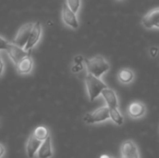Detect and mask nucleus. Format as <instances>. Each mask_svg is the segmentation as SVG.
Wrapping results in <instances>:
<instances>
[{
	"mask_svg": "<svg viewBox=\"0 0 159 158\" xmlns=\"http://www.w3.org/2000/svg\"><path fill=\"white\" fill-rule=\"evenodd\" d=\"M87 72L94 76L102 77L110 69L109 61L102 55H96L90 59H85L84 61Z\"/></svg>",
	"mask_w": 159,
	"mask_h": 158,
	"instance_id": "f257e3e1",
	"label": "nucleus"
},
{
	"mask_svg": "<svg viewBox=\"0 0 159 158\" xmlns=\"http://www.w3.org/2000/svg\"><path fill=\"white\" fill-rule=\"evenodd\" d=\"M85 85L89 102H94L96 99L102 96V90L108 87L102 80V78L94 76L89 73L85 76Z\"/></svg>",
	"mask_w": 159,
	"mask_h": 158,
	"instance_id": "f03ea898",
	"label": "nucleus"
},
{
	"mask_svg": "<svg viewBox=\"0 0 159 158\" xmlns=\"http://www.w3.org/2000/svg\"><path fill=\"white\" fill-rule=\"evenodd\" d=\"M108 120H110V109L107 105L99 107L93 112L87 113L83 116V122L86 125L102 124Z\"/></svg>",
	"mask_w": 159,
	"mask_h": 158,
	"instance_id": "7ed1b4c3",
	"label": "nucleus"
},
{
	"mask_svg": "<svg viewBox=\"0 0 159 158\" xmlns=\"http://www.w3.org/2000/svg\"><path fill=\"white\" fill-rule=\"evenodd\" d=\"M120 158H141L140 149L133 140H126L121 143Z\"/></svg>",
	"mask_w": 159,
	"mask_h": 158,
	"instance_id": "20e7f679",
	"label": "nucleus"
},
{
	"mask_svg": "<svg viewBox=\"0 0 159 158\" xmlns=\"http://www.w3.org/2000/svg\"><path fill=\"white\" fill-rule=\"evenodd\" d=\"M34 24V22H28V23H24L23 25H21L19 28L14 39L11 42L23 48L29 39V36L33 30Z\"/></svg>",
	"mask_w": 159,
	"mask_h": 158,
	"instance_id": "39448f33",
	"label": "nucleus"
},
{
	"mask_svg": "<svg viewBox=\"0 0 159 158\" xmlns=\"http://www.w3.org/2000/svg\"><path fill=\"white\" fill-rule=\"evenodd\" d=\"M61 20L63 24L73 30H76L79 28V20L77 18V14L75 13L69 7L64 3L61 7Z\"/></svg>",
	"mask_w": 159,
	"mask_h": 158,
	"instance_id": "423d86ee",
	"label": "nucleus"
},
{
	"mask_svg": "<svg viewBox=\"0 0 159 158\" xmlns=\"http://www.w3.org/2000/svg\"><path fill=\"white\" fill-rule=\"evenodd\" d=\"M142 25L147 29L159 30V7L149 10L142 19Z\"/></svg>",
	"mask_w": 159,
	"mask_h": 158,
	"instance_id": "0eeeda50",
	"label": "nucleus"
},
{
	"mask_svg": "<svg viewBox=\"0 0 159 158\" xmlns=\"http://www.w3.org/2000/svg\"><path fill=\"white\" fill-rule=\"evenodd\" d=\"M146 113H147L146 105L140 101H135L130 102L127 108V114L129 117L134 120L144 117L146 115Z\"/></svg>",
	"mask_w": 159,
	"mask_h": 158,
	"instance_id": "6e6552de",
	"label": "nucleus"
},
{
	"mask_svg": "<svg viewBox=\"0 0 159 158\" xmlns=\"http://www.w3.org/2000/svg\"><path fill=\"white\" fill-rule=\"evenodd\" d=\"M42 34H43V31H42V25H41L40 21L34 22V27H33V30H32L31 34H30V36H29V39H28V41H27L25 47H23L24 50L31 52L32 49H33L34 47H35L36 45H37V44L39 43V41L41 40Z\"/></svg>",
	"mask_w": 159,
	"mask_h": 158,
	"instance_id": "1a4fd4ad",
	"label": "nucleus"
},
{
	"mask_svg": "<svg viewBox=\"0 0 159 158\" xmlns=\"http://www.w3.org/2000/svg\"><path fill=\"white\" fill-rule=\"evenodd\" d=\"M7 56L8 58L11 60V61L13 62L14 65H17L20 60H22L24 57L28 56L30 54L29 51H26L24 50V48L15 45L14 43L10 42L7 48Z\"/></svg>",
	"mask_w": 159,
	"mask_h": 158,
	"instance_id": "9d476101",
	"label": "nucleus"
},
{
	"mask_svg": "<svg viewBox=\"0 0 159 158\" xmlns=\"http://www.w3.org/2000/svg\"><path fill=\"white\" fill-rule=\"evenodd\" d=\"M15 66H16V71L19 74H20V75L30 74L34 69V60H33L31 54H29L28 56H26L22 60H20V62Z\"/></svg>",
	"mask_w": 159,
	"mask_h": 158,
	"instance_id": "9b49d317",
	"label": "nucleus"
},
{
	"mask_svg": "<svg viewBox=\"0 0 159 158\" xmlns=\"http://www.w3.org/2000/svg\"><path fill=\"white\" fill-rule=\"evenodd\" d=\"M42 143V141L38 140L33 133L29 136L27 142H26V146H25V150H26V155L29 158H34L35 156L40 145Z\"/></svg>",
	"mask_w": 159,
	"mask_h": 158,
	"instance_id": "f8f14e48",
	"label": "nucleus"
},
{
	"mask_svg": "<svg viewBox=\"0 0 159 158\" xmlns=\"http://www.w3.org/2000/svg\"><path fill=\"white\" fill-rule=\"evenodd\" d=\"M102 96L104 99L106 105L109 108H119V101L116 91L110 88H106L102 90Z\"/></svg>",
	"mask_w": 159,
	"mask_h": 158,
	"instance_id": "ddd939ff",
	"label": "nucleus"
},
{
	"mask_svg": "<svg viewBox=\"0 0 159 158\" xmlns=\"http://www.w3.org/2000/svg\"><path fill=\"white\" fill-rule=\"evenodd\" d=\"M36 156L37 158H51L53 156V146L50 136L42 142L36 153Z\"/></svg>",
	"mask_w": 159,
	"mask_h": 158,
	"instance_id": "4468645a",
	"label": "nucleus"
},
{
	"mask_svg": "<svg viewBox=\"0 0 159 158\" xmlns=\"http://www.w3.org/2000/svg\"><path fill=\"white\" fill-rule=\"evenodd\" d=\"M117 80L120 84L123 85H129L131 84L135 79V74L134 72L129 68H122L118 71L116 74Z\"/></svg>",
	"mask_w": 159,
	"mask_h": 158,
	"instance_id": "2eb2a0df",
	"label": "nucleus"
},
{
	"mask_svg": "<svg viewBox=\"0 0 159 158\" xmlns=\"http://www.w3.org/2000/svg\"><path fill=\"white\" fill-rule=\"evenodd\" d=\"M110 109V120L116 126H122L124 124V116L120 112L119 108H109Z\"/></svg>",
	"mask_w": 159,
	"mask_h": 158,
	"instance_id": "dca6fc26",
	"label": "nucleus"
},
{
	"mask_svg": "<svg viewBox=\"0 0 159 158\" xmlns=\"http://www.w3.org/2000/svg\"><path fill=\"white\" fill-rule=\"evenodd\" d=\"M33 134L40 141H45L48 137L50 136V133H49V130L47 127H44V126H39L37 128L34 129V130L33 131Z\"/></svg>",
	"mask_w": 159,
	"mask_h": 158,
	"instance_id": "f3484780",
	"label": "nucleus"
},
{
	"mask_svg": "<svg viewBox=\"0 0 159 158\" xmlns=\"http://www.w3.org/2000/svg\"><path fill=\"white\" fill-rule=\"evenodd\" d=\"M66 5L69 7L70 9H72L75 13H78L81 6H82V1L81 0H66Z\"/></svg>",
	"mask_w": 159,
	"mask_h": 158,
	"instance_id": "a211bd4d",
	"label": "nucleus"
},
{
	"mask_svg": "<svg viewBox=\"0 0 159 158\" xmlns=\"http://www.w3.org/2000/svg\"><path fill=\"white\" fill-rule=\"evenodd\" d=\"M148 54L152 59H155L158 56L159 54V47L157 46H151L148 49Z\"/></svg>",
	"mask_w": 159,
	"mask_h": 158,
	"instance_id": "6ab92c4d",
	"label": "nucleus"
},
{
	"mask_svg": "<svg viewBox=\"0 0 159 158\" xmlns=\"http://www.w3.org/2000/svg\"><path fill=\"white\" fill-rule=\"evenodd\" d=\"M84 68H85V67H84V64H83V63H80V64L74 63L73 66H72V68H71V71H72V73H74V74H78V73H80L81 71H83Z\"/></svg>",
	"mask_w": 159,
	"mask_h": 158,
	"instance_id": "aec40b11",
	"label": "nucleus"
},
{
	"mask_svg": "<svg viewBox=\"0 0 159 158\" xmlns=\"http://www.w3.org/2000/svg\"><path fill=\"white\" fill-rule=\"evenodd\" d=\"M9 43H10V41H7L2 35H0V51H3V50L6 51Z\"/></svg>",
	"mask_w": 159,
	"mask_h": 158,
	"instance_id": "412c9836",
	"label": "nucleus"
},
{
	"mask_svg": "<svg viewBox=\"0 0 159 158\" xmlns=\"http://www.w3.org/2000/svg\"><path fill=\"white\" fill-rule=\"evenodd\" d=\"M84 61H85V59L82 55H76L74 58V63H77V64L84 63Z\"/></svg>",
	"mask_w": 159,
	"mask_h": 158,
	"instance_id": "4be33fe9",
	"label": "nucleus"
},
{
	"mask_svg": "<svg viewBox=\"0 0 159 158\" xmlns=\"http://www.w3.org/2000/svg\"><path fill=\"white\" fill-rule=\"evenodd\" d=\"M4 71H5V63L0 54V77H2V75L4 74Z\"/></svg>",
	"mask_w": 159,
	"mask_h": 158,
	"instance_id": "5701e85b",
	"label": "nucleus"
},
{
	"mask_svg": "<svg viewBox=\"0 0 159 158\" xmlns=\"http://www.w3.org/2000/svg\"><path fill=\"white\" fill-rule=\"evenodd\" d=\"M5 153H6V148L5 146L0 143V158H2L4 156H5Z\"/></svg>",
	"mask_w": 159,
	"mask_h": 158,
	"instance_id": "b1692460",
	"label": "nucleus"
},
{
	"mask_svg": "<svg viewBox=\"0 0 159 158\" xmlns=\"http://www.w3.org/2000/svg\"><path fill=\"white\" fill-rule=\"evenodd\" d=\"M99 158H116V157H114V156H110V155H107V154H103V155H102V156H101Z\"/></svg>",
	"mask_w": 159,
	"mask_h": 158,
	"instance_id": "393cba45",
	"label": "nucleus"
},
{
	"mask_svg": "<svg viewBox=\"0 0 159 158\" xmlns=\"http://www.w3.org/2000/svg\"><path fill=\"white\" fill-rule=\"evenodd\" d=\"M116 1H123V0H116Z\"/></svg>",
	"mask_w": 159,
	"mask_h": 158,
	"instance_id": "a878e982",
	"label": "nucleus"
}]
</instances>
